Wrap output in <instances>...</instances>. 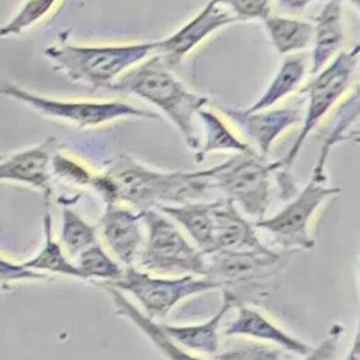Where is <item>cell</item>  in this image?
Instances as JSON below:
<instances>
[{
    "label": "cell",
    "instance_id": "6da1fadb",
    "mask_svg": "<svg viewBox=\"0 0 360 360\" xmlns=\"http://www.w3.org/2000/svg\"><path fill=\"white\" fill-rule=\"evenodd\" d=\"M105 204L128 202L138 210L184 202L212 188L211 167L198 172H159L129 155H117L90 186Z\"/></svg>",
    "mask_w": 360,
    "mask_h": 360
},
{
    "label": "cell",
    "instance_id": "7a4b0ae2",
    "mask_svg": "<svg viewBox=\"0 0 360 360\" xmlns=\"http://www.w3.org/2000/svg\"><path fill=\"white\" fill-rule=\"evenodd\" d=\"M110 90L139 97L165 114L190 149L201 145L194 128V115L208 104V97L188 90L159 53H152L124 72Z\"/></svg>",
    "mask_w": 360,
    "mask_h": 360
},
{
    "label": "cell",
    "instance_id": "3957f363",
    "mask_svg": "<svg viewBox=\"0 0 360 360\" xmlns=\"http://www.w3.org/2000/svg\"><path fill=\"white\" fill-rule=\"evenodd\" d=\"M155 53V41L79 45L58 42L45 49L56 70L73 82L91 87H110L124 72Z\"/></svg>",
    "mask_w": 360,
    "mask_h": 360
},
{
    "label": "cell",
    "instance_id": "277c9868",
    "mask_svg": "<svg viewBox=\"0 0 360 360\" xmlns=\"http://www.w3.org/2000/svg\"><path fill=\"white\" fill-rule=\"evenodd\" d=\"M359 65V46H353L349 51L338 52L323 68L314 73L309 82L304 86L302 91L308 97L307 111L302 121V127L285 153L278 162L283 172H290V167L295 162L301 148L309 132L322 121V118L330 111V108L340 100V97L349 90L352 79Z\"/></svg>",
    "mask_w": 360,
    "mask_h": 360
},
{
    "label": "cell",
    "instance_id": "5b68a950",
    "mask_svg": "<svg viewBox=\"0 0 360 360\" xmlns=\"http://www.w3.org/2000/svg\"><path fill=\"white\" fill-rule=\"evenodd\" d=\"M0 96L14 98L44 117L66 121L79 128L97 127L124 118H159V114L156 112L118 100H58L35 94L4 80H0Z\"/></svg>",
    "mask_w": 360,
    "mask_h": 360
},
{
    "label": "cell",
    "instance_id": "8992f818",
    "mask_svg": "<svg viewBox=\"0 0 360 360\" xmlns=\"http://www.w3.org/2000/svg\"><path fill=\"white\" fill-rule=\"evenodd\" d=\"M148 235L139 256L141 266L158 273L205 276L207 256L193 246L179 228L156 208L139 210Z\"/></svg>",
    "mask_w": 360,
    "mask_h": 360
},
{
    "label": "cell",
    "instance_id": "52a82bcc",
    "mask_svg": "<svg viewBox=\"0 0 360 360\" xmlns=\"http://www.w3.org/2000/svg\"><path fill=\"white\" fill-rule=\"evenodd\" d=\"M277 169L278 162L270 163L259 153H236L211 167V184L248 215L260 219L269 208L270 176Z\"/></svg>",
    "mask_w": 360,
    "mask_h": 360
},
{
    "label": "cell",
    "instance_id": "ba28073f",
    "mask_svg": "<svg viewBox=\"0 0 360 360\" xmlns=\"http://www.w3.org/2000/svg\"><path fill=\"white\" fill-rule=\"evenodd\" d=\"M107 284L132 294L145 312L153 319H165L169 312L187 297L219 288V284L207 276L195 277V274H184L173 278L153 277L149 273L132 267V264L122 269L120 278L108 281Z\"/></svg>",
    "mask_w": 360,
    "mask_h": 360
},
{
    "label": "cell",
    "instance_id": "9c48e42d",
    "mask_svg": "<svg viewBox=\"0 0 360 360\" xmlns=\"http://www.w3.org/2000/svg\"><path fill=\"white\" fill-rule=\"evenodd\" d=\"M339 193L340 188L326 186L325 179L312 176L283 210L273 217L257 219L255 226L270 232L274 242L284 250H311L315 246V239L309 233L311 218L323 201Z\"/></svg>",
    "mask_w": 360,
    "mask_h": 360
},
{
    "label": "cell",
    "instance_id": "30bf717a",
    "mask_svg": "<svg viewBox=\"0 0 360 360\" xmlns=\"http://www.w3.org/2000/svg\"><path fill=\"white\" fill-rule=\"evenodd\" d=\"M283 260L274 250H217L207 255L205 276L217 281L219 287L256 285L271 278Z\"/></svg>",
    "mask_w": 360,
    "mask_h": 360
},
{
    "label": "cell",
    "instance_id": "8fae6325",
    "mask_svg": "<svg viewBox=\"0 0 360 360\" xmlns=\"http://www.w3.org/2000/svg\"><path fill=\"white\" fill-rule=\"evenodd\" d=\"M238 18L217 0H208L190 20L165 38L155 41V52L170 66L181 63L201 42Z\"/></svg>",
    "mask_w": 360,
    "mask_h": 360
},
{
    "label": "cell",
    "instance_id": "7c38bea8",
    "mask_svg": "<svg viewBox=\"0 0 360 360\" xmlns=\"http://www.w3.org/2000/svg\"><path fill=\"white\" fill-rule=\"evenodd\" d=\"M224 115L257 148V153L267 156L274 141L290 127L300 122V111L292 107L249 111L248 108L219 107Z\"/></svg>",
    "mask_w": 360,
    "mask_h": 360
},
{
    "label": "cell",
    "instance_id": "4fadbf2b",
    "mask_svg": "<svg viewBox=\"0 0 360 360\" xmlns=\"http://www.w3.org/2000/svg\"><path fill=\"white\" fill-rule=\"evenodd\" d=\"M212 252L270 249L259 240L255 224L243 218L226 197L212 201Z\"/></svg>",
    "mask_w": 360,
    "mask_h": 360
},
{
    "label": "cell",
    "instance_id": "5bb4252c",
    "mask_svg": "<svg viewBox=\"0 0 360 360\" xmlns=\"http://www.w3.org/2000/svg\"><path fill=\"white\" fill-rule=\"evenodd\" d=\"M53 142V138H48L30 149L0 160V181H15L31 186L39 190L45 198H49L52 193L49 165Z\"/></svg>",
    "mask_w": 360,
    "mask_h": 360
},
{
    "label": "cell",
    "instance_id": "9a60e30c",
    "mask_svg": "<svg viewBox=\"0 0 360 360\" xmlns=\"http://www.w3.org/2000/svg\"><path fill=\"white\" fill-rule=\"evenodd\" d=\"M100 229L117 259L125 266L132 264L142 243L139 212L120 207L118 202L105 204Z\"/></svg>",
    "mask_w": 360,
    "mask_h": 360
},
{
    "label": "cell",
    "instance_id": "2e32d148",
    "mask_svg": "<svg viewBox=\"0 0 360 360\" xmlns=\"http://www.w3.org/2000/svg\"><path fill=\"white\" fill-rule=\"evenodd\" d=\"M235 307L238 308V312L235 319L231 321L224 330L226 336H246L266 340L302 357H307L312 350L309 345L287 333L269 318H266L262 312L245 305L240 300L236 301Z\"/></svg>",
    "mask_w": 360,
    "mask_h": 360
},
{
    "label": "cell",
    "instance_id": "e0dca14e",
    "mask_svg": "<svg viewBox=\"0 0 360 360\" xmlns=\"http://www.w3.org/2000/svg\"><path fill=\"white\" fill-rule=\"evenodd\" d=\"M312 24V51L308 69L311 76L323 68L345 44L346 32L342 0H326Z\"/></svg>",
    "mask_w": 360,
    "mask_h": 360
},
{
    "label": "cell",
    "instance_id": "ac0fdd59",
    "mask_svg": "<svg viewBox=\"0 0 360 360\" xmlns=\"http://www.w3.org/2000/svg\"><path fill=\"white\" fill-rule=\"evenodd\" d=\"M238 300L239 297L232 290L225 288L221 307L210 319L193 325H162L169 338L184 350L215 356L219 350V325Z\"/></svg>",
    "mask_w": 360,
    "mask_h": 360
},
{
    "label": "cell",
    "instance_id": "d6986e66",
    "mask_svg": "<svg viewBox=\"0 0 360 360\" xmlns=\"http://www.w3.org/2000/svg\"><path fill=\"white\" fill-rule=\"evenodd\" d=\"M100 285L110 294L112 304L115 307V312L127 319H129L153 345L159 349L166 357L180 359V357H194L191 352L184 350L179 345H176L169 335L166 333L163 325L155 322L152 316L139 311L124 294L121 290L115 288L111 284L100 283Z\"/></svg>",
    "mask_w": 360,
    "mask_h": 360
},
{
    "label": "cell",
    "instance_id": "ffe728a7",
    "mask_svg": "<svg viewBox=\"0 0 360 360\" xmlns=\"http://www.w3.org/2000/svg\"><path fill=\"white\" fill-rule=\"evenodd\" d=\"M156 210L180 224L205 256L212 252V202L184 201L179 205L162 204Z\"/></svg>",
    "mask_w": 360,
    "mask_h": 360
},
{
    "label": "cell",
    "instance_id": "44dd1931",
    "mask_svg": "<svg viewBox=\"0 0 360 360\" xmlns=\"http://www.w3.org/2000/svg\"><path fill=\"white\" fill-rule=\"evenodd\" d=\"M309 69V55L302 52L285 55L278 70L273 76L271 82L263 91V94L248 107L249 111L266 110L276 105L278 101L294 93Z\"/></svg>",
    "mask_w": 360,
    "mask_h": 360
},
{
    "label": "cell",
    "instance_id": "7402d4cb",
    "mask_svg": "<svg viewBox=\"0 0 360 360\" xmlns=\"http://www.w3.org/2000/svg\"><path fill=\"white\" fill-rule=\"evenodd\" d=\"M262 22L271 45L283 56L302 52L312 44L314 24L311 21L270 13Z\"/></svg>",
    "mask_w": 360,
    "mask_h": 360
},
{
    "label": "cell",
    "instance_id": "603a6c76",
    "mask_svg": "<svg viewBox=\"0 0 360 360\" xmlns=\"http://www.w3.org/2000/svg\"><path fill=\"white\" fill-rule=\"evenodd\" d=\"M204 125L205 141L194 153V160L197 163L202 162L207 155L218 150H233L236 153H257L256 149L250 146V143L239 139L228 125L214 112L200 108L195 114Z\"/></svg>",
    "mask_w": 360,
    "mask_h": 360
},
{
    "label": "cell",
    "instance_id": "cb8c5ba5",
    "mask_svg": "<svg viewBox=\"0 0 360 360\" xmlns=\"http://www.w3.org/2000/svg\"><path fill=\"white\" fill-rule=\"evenodd\" d=\"M44 243L39 252L31 259L25 260L22 266L31 270L42 273H58L62 276H69L80 280H86L79 267L72 263L68 256L63 253V249L59 242L53 239L52 233V217L49 212L44 215Z\"/></svg>",
    "mask_w": 360,
    "mask_h": 360
},
{
    "label": "cell",
    "instance_id": "d4e9b609",
    "mask_svg": "<svg viewBox=\"0 0 360 360\" xmlns=\"http://www.w3.org/2000/svg\"><path fill=\"white\" fill-rule=\"evenodd\" d=\"M76 266L83 273L86 280L114 281L121 277L122 267L112 260L98 242L83 249L76 257Z\"/></svg>",
    "mask_w": 360,
    "mask_h": 360
},
{
    "label": "cell",
    "instance_id": "484cf974",
    "mask_svg": "<svg viewBox=\"0 0 360 360\" xmlns=\"http://www.w3.org/2000/svg\"><path fill=\"white\" fill-rule=\"evenodd\" d=\"M60 242L70 257H76L83 249L97 242L96 228L87 224L72 208L62 210Z\"/></svg>",
    "mask_w": 360,
    "mask_h": 360
},
{
    "label": "cell",
    "instance_id": "4316f807",
    "mask_svg": "<svg viewBox=\"0 0 360 360\" xmlns=\"http://www.w3.org/2000/svg\"><path fill=\"white\" fill-rule=\"evenodd\" d=\"M59 0H24L17 13L0 27V38L20 35L25 30L42 21Z\"/></svg>",
    "mask_w": 360,
    "mask_h": 360
},
{
    "label": "cell",
    "instance_id": "83f0119b",
    "mask_svg": "<svg viewBox=\"0 0 360 360\" xmlns=\"http://www.w3.org/2000/svg\"><path fill=\"white\" fill-rule=\"evenodd\" d=\"M228 8L238 21L263 20L271 13V0H217Z\"/></svg>",
    "mask_w": 360,
    "mask_h": 360
},
{
    "label": "cell",
    "instance_id": "f1b7e54d",
    "mask_svg": "<svg viewBox=\"0 0 360 360\" xmlns=\"http://www.w3.org/2000/svg\"><path fill=\"white\" fill-rule=\"evenodd\" d=\"M51 166L52 170L56 176L66 179L75 184L79 186H91L94 180V173L75 162L73 159L63 156V155H55L51 159Z\"/></svg>",
    "mask_w": 360,
    "mask_h": 360
},
{
    "label": "cell",
    "instance_id": "f546056e",
    "mask_svg": "<svg viewBox=\"0 0 360 360\" xmlns=\"http://www.w3.org/2000/svg\"><path fill=\"white\" fill-rule=\"evenodd\" d=\"M48 274L37 270L27 269L22 263H14L0 256V287H4L13 281H30V280H46Z\"/></svg>",
    "mask_w": 360,
    "mask_h": 360
},
{
    "label": "cell",
    "instance_id": "4dcf8cb0",
    "mask_svg": "<svg viewBox=\"0 0 360 360\" xmlns=\"http://www.w3.org/2000/svg\"><path fill=\"white\" fill-rule=\"evenodd\" d=\"M219 359H278L281 357V352L277 349H269V347H259V346H250V347H235L228 349V352H224L221 354H215Z\"/></svg>",
    "mask_w": 360,
    "mask_h": 360
},
{
    "label": "cell",
    "instance_id": "1f68e13d",
    "mask_svg": "<svg viewBox=\"0 0 360 360\" xmlns=\"http://www.w3.org/2000/svg\"><path fill=\"white\" fill-rule=\"evenodd\" d=\"M277 7L288 14H298L304 11L308 6L315 1H326V0H274Z\"/></svg>",
    "mask_w": 360,
    "mask_h": 360
},
{
    "label": "cell",
    "instance_id": "d6a6232c",
    "mask_svg": "<svg viewBox=\"0 0 360 360\" xmlns=\"http://www.w3.org/2000/svg\"><path fill=\"white\" fill-rule=\"evenodd\" d=\"M350 1L353 3V6H354V7H357V4H359V0H350Z\"/></svg>",
    "mask_w": 360,
    "mask_h": 360
},
{
    "label": "cell",
    "instance_id": "836d02e7",
    "mask_svg": "<svg viewBox=\"0 0 360 360\" xmlns=\"http://www.w3.org/2000/svg\"><path fill=\"white\" fill-rule=\"evenodd\" d=\"M0 160H1V155H0Z\"/></svg>",
    "mask_w": 360,
    "mask_h": 360
}]
</instances>
